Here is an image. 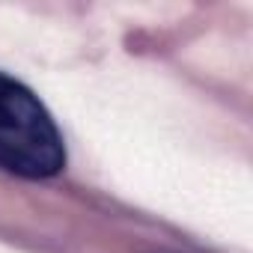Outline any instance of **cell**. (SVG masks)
Returning a JSON list of instances; mask_svg holds the SVG:
<instances>
[{"instance_id":"cell-1","label":"cell","mask_w":253,"mask_h":253,"mask_svg":"<svg viewBox=\"0 0 253 253\" xmlns=\"http://www.w3.org/2000/svg\"><path fill=\"white\" fill-rule=\"evenodd\" d=\"M0 167L48 179L66 167V146L54 116L15 78L0 72Z\"/></svg>"}]
</instances>
